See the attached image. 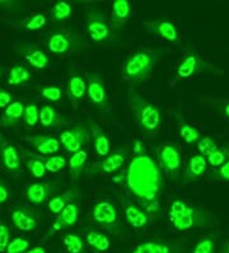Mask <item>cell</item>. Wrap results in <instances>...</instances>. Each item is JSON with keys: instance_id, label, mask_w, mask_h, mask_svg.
I'll use <instances>...</instances> for the list:
<instances>
[{"instance_id": "836d02e7", "label": "cell", "mask_w": 229, "mask_h": 253, "mask_svg": "<svg viewBox=\"0 0 229 253\" xmlns=\"http://www.w3.org/2000/svg\"><path fill=\"white\" fill-rule=\"evenodd\" d=\"M23 154H25V156L27 159H26V168L28 169V171L31 173V175L34 176V178H37V179H41V178H43V176L46 175V173H47V170H46V168L43 167V164L41 163L38 159H36L34 156H32V154H31L30 151H27V150H23Z\"/></svg>"}, {"instance_id": "6da1fadb", "label": "cell", "mask_w": 229, "mask_h": 253, "mask_svg": "<svg viewBox=\"0 0 229 253\" xmlns=\"http://www.w3.org/2000/svg\"><path fill=\"white\" fill-rule=\"evenodd\" d=\"M112 182L124 187L150 220L161 216L163 174L152 156L148 154L132 156L125 169L112 176Z\"/></svg>"}, {"instance_id": "7dc6e473", "label": "cell", "mask_w": 229, "mask_h": 253, "mask_svg": "<svg viewBox=\"0 0 229 253\" xmlns=\"http://www.w3.org/2000/svg\"><path fill=\"white\" fill-rule=\"evenodd\" d=\"M12 95H10L8 91L0 88V109H5L6 106L9 105V104H12Z\"/></svg>"}, {"instance_id": "3957f363", "label": "cell", "mask_w": 229, "mask_h": 253, "mask_svg": "<svg viewBox=\"0 0 229 253\" xmlns=\"http://www.w3.org/2000/svg\"><path fill=\"white\" fill-rule=\"evenodd\" d=\"M128 102L135 123L141 132L148 137L157 136L162 124V114L158 106L145 99L134 88H129Z\"/></svg>"}, {"instance_id": "83f0119b", "label": "cell", "mask_w": 229, "mask_h": 253, "mask_svg": "<svg viewBox=\"0 0 229 253\" xmlns=\"http://www.w3.org/2000/svg\"><path fill=\"white\" fill-rule=\"evenodd\" d=\"M40 123L43 128H58L66 123V119L61 117L51 105H43L40 109Z\"/></svg>"}, {"instance_id": "bcb514c9", "label": "cell", "mask_w": 229, "mask_h": 253, "mask_svg": "<svg viewBox=\"0 0 229 253\" xmlns=\"http://www.w3.org/2000/svg\"><path fill=\"white\" fill-rule=\"evenodd\" d=\"M132 154H134V156L147 154V148H145V145L141 139L136 138L132 141Z\"/></svg>"}, {"instance_id": "4dcf8cb0", "label": "cell", "mask_w": 229, "mask_h": 253, "mask_svg": "<svg viewBox=\"0 0 229 253\" xmlns=\"http://www.w3.org/2000/svg\"><path fill=\"white\" fill-rule=\"evenodd\" d=\"M31 154L32 156L38 159L50 173H59L60 170L66 167V159L64 156H43L40 154H33V152H31Z\"/></svg>"}, {"instance_id": "f1b7e54d", "label": "cell", "mask_w": 229, "mask_h": 253, "mask_svg": "<svg viewBox=\"0 0 229 253\" xmlns=\"http://www.w3.org/2000/svg\"><path fill=\"white\" fill-rule=\"evenodd\" d=\"M87 159H88V154L86 150H80V151L75 152L71 155L70 160L67 163V168H69V175L73 182L79 179V176L86 170L87 167Z\"/></svg>"}, {"instance_id": "e0dca14e", "label": "cell", "mask_w": 229, "mask_h": 253, "mask_svg": "<svg viewBox=\"0 0 229 253\" xmlns=\"http://www.w3.org/2000/svg\"><path fill=\"white\" fill-rule=\"evenodd\" d=\"M58 188L59 185L56 182L32 183L26 189V196L31 204L42 205Z\"/></svg>"}, {"instance_id": "d6986e66", "label": "cell", "mask_w": 229, "mask_h": 253, "mask_svg": "<svg viewBox=\"0 0 229 253\" xmlns=\"http://www.w3.org/2000/svg\"><path fill=\"white\" fill-rule=\"evenodd\" d=\"M26 142L30 143L32 147L37 151V154L47 156V155L56 154L60 150V141L55 137L43 136V134H37V136H26L23 138Z\"/></svg>"}, {"instance_id": "7bdbcfd3", "label": "cell", "mask_w": 229, "mask_h": 253, "mask_svg": "<svg viewBox=\"0 0 229 253\" xmlns=\"http://www.w3.org/2000/svg\"><path fill=\"white\" fill-rule=\"evenodd\" d=\"M215 252V243L211 238H204L196 243L193 253H214Z\"/></svg>"}, {"instance_id": "277c9868", "label": "cell", "mask_w": 229, "mask_h": 253, "mask_svg": "<svg viewBox=\"0 0 229 253\" xmlns=\"http://www.w3.org/2000/svg\"><path fill=\"white\" fill-rule=\"evenodd\" d=\"M46 46L55 55H70L79 53L84 47V41L70 28H60L51 32L46 40Z\"/></svg>"}, {"instance_id": "8992f818", "label": "cell", "mask_w": 229, "mask_h": 253, "mask_svg": "<svg viewBox=\"0 0 229 253\" xmlns=\"http://www.w3.org/2000/svg\"><path fill=\"white\" fill-rule=\"evenodd\" d=\"M168 219L178 232H186L200 224L197 210L182 200H174L172 202L168 209Z\"/></svg>"}, {"instance_id": "7402d4cb", "label": "cell", "mask_w": 229, "mask_h": 253, "mask_svg": "<svg viewBox=\"0 0 229 253\" xmlns=\"http://www.w3.org/2000/svg\"><path fill=\"white\" fill-rule=\"evenodd\" d=\"M80 196V191L76 187H73V188L67 189L64 193L61 195L54 196L52 198H50L49 204H47V209L51 213H55V215H59L61 211L64 210L67 205L73 204L74 201Z\"/></svg>"}, {"instance_id": "d6a6232c", "label": "cell", "mask_w": 229, "mask_h": 253, "mask_svg": "<svg viewBox=\"0 0 229 253\" xmlns=\"http://www.w3.org/2000/svg\"><path fill=\"white\" fill-rule=\"evenodd\" d=\"M31 80V73L26 67L23 65H14L13 68H10L9 73H8V78L6 82L10 86H19Z\"/></svg>"}, {"instance_id": "7a4b0ae2", "label": "cell", "mask_w": 229, "mask_h": 253, "mask_svg": "<svg viewBox=\"0 0 229 253\" xmlns=\"http://www.w3.org/2000/svg\"><path fill=\"white\" fill-rule=\"evenodd\" d=\"M164 49L143 47L128 56L121 67L122 80L131 84H140L149 80L158 62L164 55Z\"/></svg>"}, {"instance_id": "ac0fdd59", "label": "cell", "mask_w": 229, "mask_h": 253, "mask_svg": "<svg viewBox=\"0 0 229 253\" xmlns=\"http://www.w3.org/2000/svg\"><path fill=\"white\" fill-rule=\"evenodd\" d=\"M131 14L132 8L130 1H128V0H116V1H113L110 18V26L112 28V31H120L128 23Z\"/></svg>"}, {"instance_id": "603a6c76", "label": "cell", "mask_w": 229, "mask_h": 253, "mask_svg": "<svg viewBox=\"0 0 229 253\" xmlns=\"http://www.w3.org/2000/svg\"><path fill=\"white\" fill-rule=\"evenodd\" d=\"M206 167H208L206 158H204L202 155H194L186 165V169L183 173V182H194L201 178L206 171Z\"/></svg>"}, {"instance_id": "b9f144b4", "label": "cell", "mask_w": 229, "mask_h": 253, "mask_svg": "<svg viewBox=\"0 0 229 253\" xmlns=\"http://www.w3.org/2000/svg\"><path fill=\"white\" fill-rule=\"evenodd\" d=\"M40 93L43 99L51 102L60 101L63 97V90L58 86H45L40 88Z\"/></svg>"}, {"instance_id": "ee69618b", "label": "cell", "mask_w": 229, "mask_h": 253, "mask_svg": "<svg viewBox=\"0 0 229 253\" xmlns=\"http://www.w3.org/2000/svg\"><path fill=\"white\" fill-rule=\"evenodd\" d=\"M10 241L12 239H10L9 228L4 222H0V253L5 252L6 247H8V244H9Z\"/></svg>"}, {"instance_id": "f907efd6", "label": "cell", "mask_w": 229, "mask_h": 253, "mask_svg": "<svg viewBox=\"0 0 229 253\" xmlns=\"http://www.w3.org/2000/svg\"><path fill=\"white\" fill-rule=\"evenodd\" d=\"M223 113H224V115H226V117L229 119V101L226 102V105H224V109H223Z\"/></svg>"}, {"instance_id": "f6af8a7d", "label": "cell", "mask_w": 229, "mask_h": 253, "mask_svg": "<svg viewBox=\"0 0 229 253\" xmlns=\"http://www.w3.org/2000/svg\"><path fill=\"white\" fill-rule=\"evenodd\" d=\"M211 178L229 182V160H227L222 167L217 168V170L211 173Z\"/></svg>"}, {"instance_id": "d4e9b609", "label": "cell", "mask_w": 229, "mask_h": 253, "mask_svg": "<svg viewBox=\"0 0 229 253\" xmlns=\"http://www.w3.org/2000/svg\"><path fill=\"white\" fill-rule=\"evenodd\" d=\"M13 225L22 232H32L37 226V219L27 209H15L12 211Z\"/></svg>"}, {"instance_id": "4316f807", "label": "cell", "mask_w": 229, "mask_h": 253, "mask_svg": "<svg viewBox=\"0 0 229 253\" xmlns=\"http://www.w3.org/2000/svg\"><path fill=\"white\" fill-rule=\"evenodd\" d=\"M25 104L22 101H13L6 106L0 118V124L3 126H13L23 118Z\"/></svg>"}, {"instance_id": "681fc988", "label": "cell", "mask_w": 229, "mask_h": 253, "mask_svg": "<svg viewBox=\"0 0 229 253\" xmlns=\"http://www.w3.org/2000/svg\"><path fill=\"white\" fill-rule=\"evenodd\" d=\"M25 253H47L46 252V250L43 247H33V248H28L27 251H26Z\"/></svg>"}, {"instance_id": "60d3db41", "label": "cell", "mask_w": 229, "mask_h": 253, "mask_svg": "<svg viewBox=\"0 0 229 253\" xmlns=\"http://www.w3.org/2000/svg\"><path fill=\"white\" fill-rule=\"evenodd\" d=\"M217 148V142L211 137H201V138L198 139L197 150L200 152V155H202L204 158H208L209 155L213 154Z\"/></svg>"}, {"instance_id": "ba28073f", "label": "cell", "mask_w": 229, "mask_h": 253, "mask_svg": "<svg viewBox=\"0 0 229 253\" xmlns=\"http://www.w3.org/2000/svg\"><path fill=\"white\" fill-rule=\"evenodd\" d=\"M86 32L96 43H108L113 40L115 32L103 13L98 9L88 10L86 16Z\"/></svg>"}, {"instance_id": "7c38bea8", "label": "cell", "mask_w": 229, "mask_h": 253, "mask_svg": "<svg viewBox=\"0 0 229 253\" xmlns=\"http://www.w3.org/2000/svg\"><path fill=\"white\" fill-rule=\"evenodd\" d=\"M60 145L64 146L67 152L75 154V152L83 150V147L91 142V132L89 128L84 124H78V126L65 129L60 133Z\"/></svg>"}, {"instance_id": "9a60e30c", "label": "cell", "mask_w": 229, "mask_h": 253, "mask_svg": "<svg viewBox=\"0 0 229 253\" xmlns=\"http://www.w3.org/2000/svg\"><path fill=\"white\" fill-rule=\"evenodd\" d=\"M121 204L124 207V213H125L126 221L131 228L134 229H144L147 228L152 220L147 215V212L141 209L139 205H136L134 201L129 200L128 197H121Z\"/></svg>"}, {"instance_id": "ab89813d", "label": "cell", "mask_w": 229, "mask_h": 253, "mask_svg": "<svg viewBox=\"0 0 229 253\" xmlns=\"http://www.w3.org/2000/svg\"><path fill=\"white\" fill-rule=\"evenodd\" d=\"M30 248V241L23 237H17L9 242L4 253H25Z\"/></svg>"}, {"instance_id": "8d00e7d4", "label": "cell", "mask_w": 229, "mask_h": 253, "mask_svg": "<svg viewBox=\"0 0 229 253\" xmlns=\"http://www.w3.org/2000/svg\"><path fill=\"white\" fill-rule=\"evenodd\" d=\"M178 132H180L181 138L187 143V145H193V143L198 142V139L201 138L200 136V132H198L196 128H194L193 126L187 124L186 122L180 121L178 124Z\"/></svg>"}, {"instance_id": "1f68e13d", "label": "cell", "mask_w": 229, "mask_h": 253, "mask_svg": "<svg viewBox=\"0 0 229 253\" xmlns=\"http://www.w3.org/2000/svg\"><path fill=\"white\" fill-rule=\"evenodd\" d=\"M73 6L67 1H56L51 9H50V17L54 22H64L71 17Z\"/></svg>"}, {"instance_id": "484cf974", "label": "cell", "mask_w": 229, "mask_h": 253, "mask_svg": "<svg viewBox=\"0 0 229 253\" xmlns=\"http://www.w3.org/2000/svg\"><path fill=\"white\" fill-rule=\"evenodd\" d=\"M86 242L89 247L98 253H104L111 248L110 238L104 233L96 230V229H89L86 233Z\"/></svg>"}, {"instance_id": "e575fe53", "label": "cell", "mask_w": 229, "mask_h": 253, "mask_svg": "<svg viewBox=\"0 0 229 253\" xmlns=\"http://www.w3.org/2000/svg\"><path fill=\"white\" fill-rule=\"evenodd\" d=\"M46 23H47V18H46L45 14H42V13H36V14H32L28 18L19 22L18 26L27 30V31H38V30L45 27Z\"/></svg>"}, {"instance_id": "5bb4252c", "label": "cell", "mask_w": 229, "mask_h": 253, "mask_svg": "<svg viewBox=\"0 0 229 253\" xmlns=\"http://www.w3.org/2000/svg\"><path fill=\"white\" fill-rule=\"evenodd\" d=\"M79 206L78 204H70L65 207L64 210L61 211L56 216L55 221L52 222L50 229L46 233V237L43 241H47L51 237H54L55 234H58L61 230H65V229H69L71 226H74L79 219Z\"/></svg>"}, {"instance_id": "4fadbf2b", "label": "cell", "mask_w": 229, "mask_h": 253, "mask_svg": "<svg viewBox=\"0 0 229 253\" xmlns=\"http://www.w3.org/2000/svg\"><path fill=\"white\" fill-rule=\"evenodd\" d=\"M143 27L150 35L158 36L172 43L180 42V32L173 22L168 18H152L143 22Z\"/></svg>"}, {"instance_id": "5b68a950", "label": "cell", "mask_w": 229, "mask_h": 253, "mask_svg": "<svg viewBox=\"0 0 229 253\" xmlns=\"http://www.w3.org/2000/svg\"><path fill=\"white\" fill-rule=\"evenodd\" d=\"M220 72L217 67L205 62L195 50H187L174 71V80L183 81L200 73H217Z\"/></svg>"}, {"instance_id": "f5cc1de1", "label": "cell", "mask_w": 229, "mask_h": 253, "mask_svg": "<svg viewBox=\"0 0 229 253\" xmlns=\"http://www.w3.org/2000/svg\"><path fill=\"white\" fill-rule=\"evenodd\" d=\"M0 74H1V71H0Z\"/></svg>"}, {"instance_id": "44dd1931", "label": "cell", "mask_w": 229, "mask_h": 253, "mask_svg": "<svg viewBox=\"0 0 229 253\" xmlns=\"http://www.w3.org/2000/svg\"><path fill=\"white\" fill-rule=\"evenodd\" d=\"M0 159L4 167L9 171L15 173L21 169V155L18 150L1 137H0Z\"/></svg>"}, {"instance_id": "f546056e", "label": "cell", "mask_w": 229, "mask_h": 253, "mask_svg": "<svg viewBox=\"0 0 229 253\" xmlns=\"http://www.w3.org/2000/svg\"><path fill=\"white\" fill-rule=\"evenodd\" d=\"M131 253H173V251L171 246L164 242L148 241L137 244Z\"/></svg>"}, {"instance_id": "74e56055", "label": "cell", "mask_w": 229, "mask_h": 253, "mask_svg": "<svg viewBox=\"0 0 229 253\" xmlns=\"http://www.w3.org/2000/svg\"><path fill=\"white\" fill-rule=\"evenodd\" d=\"M23 122L27 126L32 128L36 126V124L40 122V110L37 108L36 104H28L25 105V111H23Z\"/></svg>"}, {"instance_id": "2e32d148", "label": "cell", "mask_w": 229, "mask_h": 253, "mask_svg": "<svg viewBox=\"0 0 229 253\" xmlns=\"http://www.w3.org/2000/svg\"><path fill=\"white\" fill-rule=\"evenodd\" d=\"M87 96V81L79 73L73 72L67 80L66 84V97L70 101L71 106L76 109L80 105V102Z\"/></svg>"}, {"instance_id": "8fae6325", "label": "cell", "mask_w": 229, "mask_h": 253, "mask_svg": "<svg viewBox=\"0 0 229 253\" xmlns=\"http://www.w3.org/2000/svg\"><path fill=\"white\" fill-rule=\"evenodd\" d=\"M87 96L92 105L99 109L101 111L108 113L110 111V101L107 95L106 86L102 77L97 73H87Z\"/></svg>"}, {"instance_id": "52a82bcc", "label": "cell", "mask_w": 229, "mask_h": 253, "mask_svg": "<svg viewBox=\"0 0 229 253\" xmlns=\"http://www.w3.org/2000/svg\"><path fill=\"white\" fill-rule=\"evenodd\" d=\"M157 164L162 174L171 179H178L182 167L180 148L174 143H162L156 150Z\"/></svg>"}, {"instance_id": "c3c4849f", "label": "cell", "mask_w": 229, "mask_h": 253, "mask_svg": "<svg viewBox=\"0 0 229 253\" xmlns=\"http://www.w3.org/2000/svg\"><path fill=\"white\" fill-rule=\"evenodd\" d=\"M8 198H9V191H8V188H6L4 183L0 182V205L6 202Z\"/></svg>"}, {"instance_id": "d590c367", "label": "cell", "mask_w": 229, "mask_h": 253, "mask_svg": "<svg viewBox=\"0 0 229 253\" xmlns=\"http://www.w3.org/2000/svg\"><path fill=\"white\" fill-rule=\"evenodd\" d=\"M63 246H64L65 251L67 253L84 252V242H83L82 237L78 234H74V233L64 235V238H63Z\"/></svg>"}, {"instance_id": "f35d334b", "label": "cell", "mask_w": 229, "mask_h": 253, "mask_svg": "<svg viewBox=\"0 0 229 253\" xmlns=\"http://www.w3.org/2000/svg\"><path fill=\"white\" fill-rule=\"evenodd\" d=\"M229 158V150L228 148H219L218 147L213 154H210L206 158V161H208V165L213 168H219L222 167Z\"/></svg>"}, {"instance_id": "30bf717a", "label": "cell", "mask_w": 229, "mask_h": 253, "mask_svg": "<svg viewBox=\"0 0 229 253\" xmlns=\"http://www.w3.org/2000/svg\"><path fill=\"white\" fill-rule=\"evenodd\" d=\"M91 216L96 224L104 228L108 232L117 233L120 229V219L115 205L108 200L96 202L92 209Z\"/></svg>"}, {"instance_id": "cb8c5ba5", "label": "cell", "mask_w": 229, "mask_h": 253, "mask_svg": "<svg viewBox=\"0 0 229 253\" xmlns=\"http://www.w3.org/2000/svg\"><path fill=\"white\" fill-rule=\"evenodd\" d=\"M22 55L26 62L37 71L46 69L50 64V59L43 50L36 46H26L22 49Z\"/></svg>"}, {"instance_id": "9c48e42d", "label": "cell", "mask_w": 229, "mask_h": 253, "mask_svg": "<svg viewBox=\"0 0 229 253\" xmlns=\"http://www.w3.org/2000/svg\"><path fill=\"white\" fill-rule=\"evenodd\" d=\"M129 158V148L122 147L110 154L99 161L87 165L84 173L87 175H97V174H112L124 167Z\"/></svg>"}, {"instance_id": "816d5d0a", "label": "cell", "mask_w": 229, "mask_h": 253, "mask_svg": "<svg viewBox=\"0 0 229 253\" xmlns=\"http://www.w3.org/2000/svg\"><path fill=\"white\" fill-rule=\"evenodd\" d=\"M222 253H229V241L226 243V246H224L223 248V252Z\"/></svg>"}, {"instance_id": "ffe728a7", "label": "cell", "mask_w": 229, "mask_h": 253, "mask_svg": "<svg viewBox=\"0 0 229 253\" xmlns=\"http://www.w3.org/2000/svg\"><path fill=\"white\" fill-rule=\"evenodd\" d=\"M88 128L89 132H91V139L93 141L95 151L98 158H106V156H108L111 150V142L106 132L93 121H89Z\"/></svg>"}]
</instances>
